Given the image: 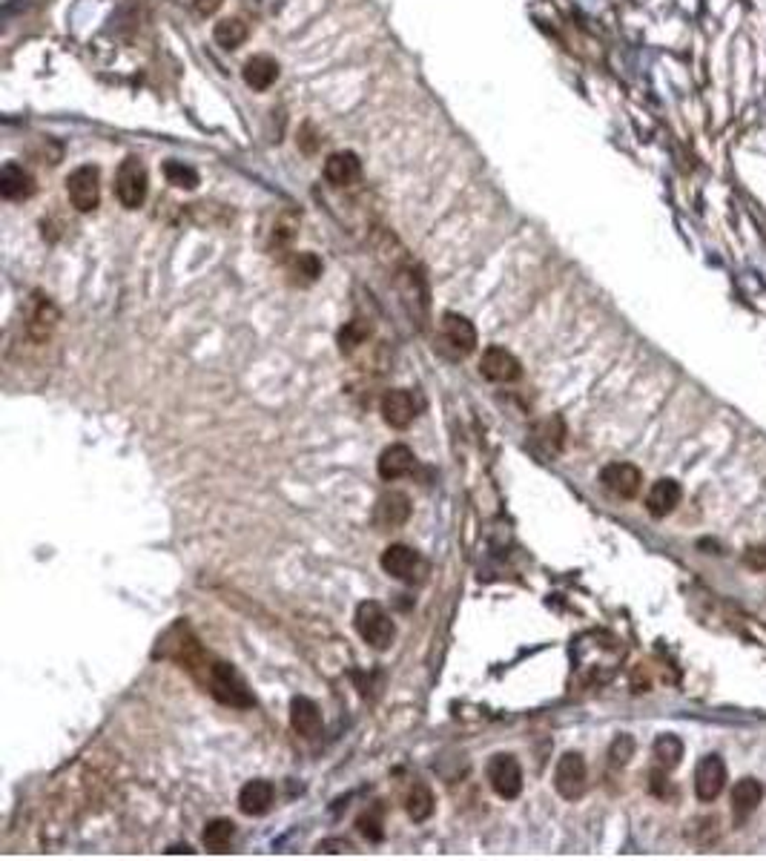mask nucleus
I'll return each mask as SVG.
<instances>
[{"instance_id":"obj_22","label":"nucleus","mask_w":766,"mask_h":861,"mask_svg":"<svg viewBox=\"0 0 766 861\" xmlns=\"http://www.w3.org/2000/svg\"><path fill=\"white\" fill-rule=\"evenodd\" d=\"M761 799H763L761 781L743 779V781L735 784V789H732V813H735L738 821H743V818H749V816L755 813L758 804H761Z\"/></svg>"},{"instance_id":"obj_35","label":"nucleus","mask_w":766,"mask_h":861,"mask_svg":"<svg viewBox=\"0 0 766 861\" xmlns=\"http://www.w3.org/2000/svg\"><path fill=\"white\" fill-rule=\"evenodd\" d=\"M166 853H193V850H190L187 844H184V847H170V850H166Z\"/></svg>"},{"instance_id":"obj_3","label":"nucleus","mask_w":766,"mask_h":861,"mask_svg":"<svg viewBox=\"0 0 766 861\" xmlns=\"http://www.w3.org/2000/svg\"><path fill=\"white\" fill-rule=\"evenodd\" d=\"M382 569H385L393 580H402V583H420L428 574L425 557L405 543H393L382 551Z\"/></svg>"},{"instance_id":"obj_34","label":"nucleus","mask_w":766,"mask_h":861,"mask_svg":"<svg viewBox=\"0 0 766 861\" xmlns=\"http://www.w3.org/2000/svg\"><path fill=\"white\" fill-rule=\"evenodd\" d=\"M222 4H224V0H193V6L202 12V14H213Z\"/></svg>"},{"instance_id":"obj_6","label":"nucleus","mask_w":766,"mask_h":861,"mask_svg":"<svg viewBox=\"0 0 766 861\" xmlns=\"http://www.w3.org/2000/svg\"><path fill=\"white\" fill-rule=\"evenodd\" d=\"M488 784L499 799H517L523 792V770L520 761L508 752H499L488 761Z\"/></svg>"},{"instance_id":"obj_4","label":"nucleus","mask_w":766,"mask_h":861,"mask_svg":"<svg viewBox=\"0 0 766 861\" xmlns=\"http://www.w3.org/2000/svg\"><path fill=\"white\" fill-rule=\"evenodd\" d=\"M147 167L138 158H127L118 167V176H115V196H118V201L127 210H138L147 198Z\"/></svg>"},{"instance_id":"obj_27","label":"nucleus","mask_w":766,"mask_h":861,"mask_svg":"<svg viewBox=\"0 0 766 861\" xmlns=\"http://www.w3.org/2000/svg\"><path fill=\"white\" fill-rule=\"evenodd\" d=\"M319 273H322V264L313 253H296L290 259V276H296V282L310 284L319 279Z\"/></svg>"},{"instance_id":"obj_30","label":"nucleus","mask_w":766,"mask_h":861,"mask_svg":"<svg viewBox=\"0 0 766 861\" xmlns=\"http://www.w3.org/2000/svg\"><path fill=\"white\" fill-rule=\"evenodd\" d=\"M631 752H635V741H631L629 735H620V738L611 744L609 758H611V764H614V767H623V764L629 761V758H631Z\"/></svg>"},{"instance_id":"obj_23","label":"nucleus","mask_w":766,"mask_h":861,"mask_svg":"<svg viewBox=\"0 0 766 861\" xmlns=\"http://www.w3.org/2000/svg\"><path fill=\"white\" fill-rule=\"evenodd\" d=\"M232 838H236V824L227 821V818L210 821V824L204 827V836H202L204 847H207L210 853H227L230 844H232Z\"/></svg>"},{"instance_id":"obj_26","label":"nucleus","mask_w":766,"mask_h":861,"mask_svg":"<svg viewBox=\"0 0 766 861\" xmlns=\"http://www.w3.org/2000/svg\"><path fill=\"white\" fill-rule=\"evenodd\" d=\"M434 813V792H430L425 784H413L408 792V816L413 821H425Z\"/></svg>"},{"instance_id":"obj_2","label":"nucleus","mask_w":766,"mask_h":861,"mask_svg":"<svg viewBox=\"0 0 766 861\" xmlns=\"http://www.w3.org/2000/svg\"><path fill=\"white\" fill-rule=\"evenodd\" d=\"M356 632L364 644H371L374 649H388L396 637V627L388 615V609L376 600H364L356 609Z\"/></svg>"},{"instance_id":"obj_13","label":"nucleus","mask_w":766,"mask_h":861,"mask_svg":"<svg viewBox=\"0 0 766 861\" xmlns=\"http://www.w3.org/2000/svg\"><path fill=\"white\" fill-rule=\"evenodd\" d=\"M382 419L388 422L391 428H408L411 422L416 419V402H413V397H411V391H388L385 397H382Z\"/></svg>"},{"instance_id":"obj_7","label":"nucleus","mask_w":766,"mask_h":861,"mask_svg":"<svg viewBox=\"0 0 766 861\" xmlns=\"http://www.w3.org/2000/svg\"><path fill=\"white\" fill-rule=\"evenodd\" d=\"M98 181L101 178H98L95 167H78V170L66 178V196H70L72 207L78 213H90L98 207V201H101V184Z\"/></svg>"},{"instance_id":"obj_31","label":"nucleus","mask_w":766,"mask_h":861,"mask_svg":"<svg viewBox=\"0 0 766 861\" xmlns=\"http://www.w3.org/2000/svg\"><path fill=\"white\" fill-rule=\"evenodd\" d=\"M359 830L368 836L371 841H382V836H385V830H382V818H379V813H368V816H362L359 818Z\"/></svg>"},{"instance_id":"obj_9","label":"nucleus","mask_w":766,"mask_h":861,"mask_svg":"<svg viewBox=\"0 0 766 861\" xmlns=\"http://www.w3.org/2000/svg\"><path fill=\"white\" fill-rule=\"evenodd\" d=\"M726 787V764L721 755H706L695 770V796L701 801H714Z\"/></svg>"},{"instance_id":"obj_10","label":"nucleus","mask_w":766,"mask_h":861,"mask_svg":"<svg viewBox=\"0 0 766 861\" xmlns=\"http://www.w3.org/2000/svg\"><path fill=\"white\" fill-rule=\"evenodd\" d=\"M601 483L606 492H611L614 497H623V500H631L643 485V474L638 465L631 463H609L603 471H601Z\"/></svg>"},{"instance_id":"obj_14","label":"nucleus","mask_w":766,"mask_h":861,"mask_svg":"<svg viewBox=\"0 0 766 861\" xmlns=\"http://www.w3.org/2000/svg\"><path fill=\"white\" fill-rule=\"evenodd\" d=\"M58 322V308L52 305V299L43 296V293H35L29 301V311H26V328L29 333L35 336L38 342H43L49 333H52Z\"/></svg>"},{"instance_id":"obj_28","label":"nucleus","mask_w":766,"mask_h":861,"mask_svg":"<svg viewBox=\"0 0 766 861\" xmlns=\"http://www.w3.org/2000/svg\"><path fill=\"white\" fill-rule=\"evenodd\" d=\"M164 176H166V181L175 184V187H181V190H193L198 184V173L193 170V167L181 164V161H166L164 164Z\"/></svg>"},{"instance_id":"obj_29","label":"nucleus","mask_w":766,"mask_h":861,"mask_svg":"<svg viewBox=\"0 0 766 861\" xmlns=\"http://www.w3.org/2000/svg\"><path fill=\"white\" fill-rule=\"evenodd\" d=\"M368 336H371V328L364 322H359V319H354V322H347L345 330L339 333L342 350H354L356 345H362L364 340H368Z\"/></svg>"},{"instance_id":"obj_17","label":"nucleus","mask_w":766,"mask_h":861,"mask_svg":"<svg viewBox=\"0 0 766 861\" xmlns=\"http://www.w3.org/2000/svg\"><path fill=\"white\" fill-rule=\"evenodd\" d=\"M362 176V161L356 153H333L325 161V178L333 187H351Z\"/></svg>"},{"instance_id":"obj_33","label":"nucleus","mask_w":766,"mask_h":861,"mask_svg":"<svg viewBox=\"0 0 766 861\" xmlns=\"http://www.w3.org/2000/svg\"><path fill=\"white\" fill-rule=\"evenodd\" d=\"M319 853H351L354 847L347 841H319Z\"/></svg>"},{"instance_id":"obj_1","label":"nucleus","mask_w":766,"mask_h":861,"mask_svg":"<svg viewBox=\"0 0 766 861\" xmlns=\"http://www.w3.org/2000/svg\"><path fill=\"white\" fill-rule=\"evenodd\" d=\"M204 684H207V689L213 692V695L219 698L222 703H227V706L247 709V706L256 703L253 695H250L244 678L230 664H222V661L210 664L204 669Z\"/></svg>"},{"instance_id":"obj_25","label":"nucleus","mask_w":766,"mask_h":861,"mask_svg":"<svg viewBox=\"0 0 766 861\" xmlns=\"http://www.w3.org/2000/svg\"><path fill=\"white\" fill-rule=\"evenodd\" d=\"M213 38H215V43L224 46V49H236V46H241L247 41V26L239 18H224V21L215 24Z\"/></svg>"},{"instance_id":"obj_11","label":"nucleus","mask_w":766,"mask_h":861,"mask_svg":"<svg viewBox=\"0 0 766 861\" xmlns=\"http://www.w3.org/2000/svg\"><path fill=\"white\" fill-rule=\"evenodd\" d=\"M479 374L491 382H514V379L523 377V368H520V359L514 357L511 350L491 345L486 353H482Z\"/></svg>"},{"instance_id":"obj_5","label":"nucleus","mask_w":766,"mask_h":861,"mask_svg":"<svg viewBox=\"0 0 766 861\" xmlns=\"http://www.w3.org/2000/svg\"><path fill=\"white\" fill-rule=\"evenodd\" d=\"M440 348L448 353V357H468V353L477 348V330L465 316L457 313H445L442 325H440Z\"/></svg>"},{"instance_id":"obj_8","label":"nucleus","mask_w":766,"mask_h":861,"mask_svg":"<svg viewBox=\"0 0 766 861\" xmlns=\"http://www.w3.org/2000/svg\"><path fill=\"white\" fill-rule=\"evenodd\" d=\"M554 787L563 799H580L586 792V761L580 752H565L554 770Z\"/></svg>"},{"instance_id":"obj_16","label":"nucleus","mask_w":766,"mask_h":861,"mask_svg":"<svg viewBox=\"0 0 766 861\" xmlns=\"http://www.w3.org/2000/svg\"><path fill=\"white\" fill-rule=\"evenodd\" d=\"M273 799H276V789L270 781L264 779L247 781L239 792V809L244 816H264L273 807Z\"/></svg>"},{"instance_id":"obj_15","label":"nucleus","mask_w":766,"mask_h":861,"mask_svg":"<svg viewBox=\"0 0 766 861\" xmlns=\"http://www.w3.org/2000/svg\"><path fill=\"white\" fill-rule=\"evenodd\" d=\"M413 465H416V457H413V451H411L408 445H402V443H396V445H388L385 451L379 454V463H376V468H379V477L385 480V483H391V480H399V477L411 474V471H413Z\"/></svg>"},{"instance_id":"obj_18","label":"nucleus","mask_w":766,"mask_h":861,"mask_svg":"<svg viewBox=\"0 0 766 861\" xmlns=\"http://www.w3.org/2000/svg\"><path fill=\"white\" fill-rule=\"evenodd\" d=\"M680 497H684V492H680V483L657 480L652 488H648L646 509H648V514H652V517H666V514H672L677 509Z\"/></svg>"},{"instance_id":"obj_32","label":"nucleus","mask_w":766,"mask_h":861,"mask_svg":"<svg viewBox=\"0 0 766 861\" xmlns=\"http://www.w3.org/2000/svg\"><path fill=\"white\" fill-rule=\"evenodd\" d=\"M743 563H746L749 569H752V571H763V569H766V546H752V549H746Z\"/></svg>"},{"instance_id":"obj_19","label":"nucleus","mask_w":766,"mask_h":861,"mask_svg":"<svg viewBox=\"0 0 766 861\" xmlns=\"http://www.w3.org/2000/svg\"><path fill=\"white\" fill-rule=\"evenodd\" d=\"M290 723H293V730L298 732V735H305V738H313V735H319V730H322V713H319V706H316L310 698H305V695H296L293 701H290Z\"/></svg>"},{"instance_id":"obj_21","label":"nucleus","mask_w":766,"mask_h":861,"mask_svg":"<svg viewBox=\"0 0 766 861\" xmlns=\"http://www.w3.org/2000/svg\"><path fill=\"white\" fill-rule=\"evenodd\" d=\"M279 78V63L270 55H253L244 63V83L259 92L270 90Z\"/></svg>"},{"instance_id":"obj_24","label":"nucleus","mask_w":766,"mask_h":861,"mask_svg":"<svg viewBox=\"0 0 766 861\" xmlns=\"http://www.w3.org/2000/svg\"><path fill=\"white\" fill-rule=\"evenodd\" d=\"M680 758H684V741L677 735H660L655 741V761L660 770H675L680 764Z\"/></svg>"},{"instance_id":"obj_12","label":"nucleus","mask_w":766,"mask_h":861,"mask_svg":"<svg viewBox=\"0 0 766 861\" xmlns=\"http://www.w3.org/2000/svg\"><path fill=\"white\" fill-rule=\"evenodd\" d=\"M411 517V500L399 492L382 494L374 505V522L376 529H399Z\"/></svg>"},{"instance_id":"obj_20","label":"nucleus","mask_w":766,"mask_h":861,"mask_svg":"<svg viewBox=\"0 0 766 861\" xmlns=\"http://www.w3.org/2000/svg\"><path fill=\"white\" fill-rule=\"evenodd\" d=\"M0 193L9 201H24L35 193V178H32L24 167L18 164H6L4 173H0Z\"/></svg>"}]
</instances>
